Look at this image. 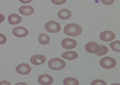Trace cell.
Wrapping results in <instances>:
<instances>
[{
    "mask_svg": "<svg viewBox=\"0 0 120 85\" xmlns=\"http://www.w3.org/2000/svg\"><path fill=\"white\" fill-rule=\"evenodd\" d=\"M100 2L105 5H112L114 3V0H100Z\"/></svg>",
    "mask_w": 120,
    "mask_h": 85,
    "instance_id": "603a6c76",
    "label": "cell"
},
{
    "mask_svg": "<svg viewBox=\"0 0 120 85\" xmlns=\"http://www.w3.org/2000/svg\"><path fill=\"white\" fill-rule=\"evenodd\" d=\"M111 85H120V83H112Z\"/></svg>",
    "mask_w": 120,
    "mask_h": 85,
    "instance_id": "83f0119b",
    "label": "cell"
},
{
    "mask_svg": "<svg viewBox=\"0 0 120 85\" xmlns=\"http://www.w3.org/2000/svg\"><path fill=\"white\" fill-rule=\"evenodd\" d=\"M109 47L111 48V49L113 51L116 52H120V41L116 40V41H113L109 44Z\"/></svg>",
    "mask_w": 120,
    "mask_h": 85,
    "instance_id": "d6986e66",
    "label": "cell"
},
{
    "mask_svg": "<svg viewBox=\"0 0 120 85\" xmlns=\"http://www.w3.org/2000/svg\"><path fill=\"white\" fill-rule=\"evenodd\" d=\"M116 37V34L113 31L110 30H105L100 34V38L104 42H111Z\"/></svg>",
    "mask_w": 120,
    "mask_h": 85,
    "instance_id": "ba28073f",
    "label": "cell"
},
{
    "mask_svg": "<svg viewBox=\"0 0 120 85\" xmlns=\"http://www.w3.org/2000/svg\"><path fill=\"white\" fill-rule=\"evenodd\" d=\"M64 32L68 36L76 37L82 34V28L80 25L76 23H69L65 25L64 29Z\"/></svg>",
    "mask_w": 120,
    "mask_h": 85,
    "instance_id": "6da1fadb",
    "label": "cell"
},
{
    "mask_svg": "<svg viewBox=\"0 0 120 85\" xmlns=\"http://www.w3.org/2000/svg\"><path fill=\"white\" fill-rule=\"evenodd\" d=\"M15 85H28L27 83H24V82H19V83H15Z\"/></svg>",
    "mask_w": 120,
    "mask_h": 85,
    "instance_id": "4316f807",
    "label": "cell"
},
{
    "mask_svg": "<svg viewBox=\"0 0 120 85\" xmlns=\"http://www.w3.org/2000/svg\"><path fill=\"white\" fill-rule=\"evenodd\" d=\"M45 29L49 33H58L61 30V25L55 20H49L45 24Z\"/></svg>",
    "mask_w": 120,
    "mask_h": 85,
    "instance_id": "277c9868",
    "label": "cell"
},
{
    "mask_svg": "<svg viewBox=\"0 0 120 85\" xmlns=\"http://www.w3.org/2000/svg\"><path fill=\"white\" fill-rule=\"evenodd\" d=\"M48 66L49 68H50L53 70H61L65 68L66 62L63 59L54 57V58H52L49 61Z\"/></svg>",
    "mask_w": 120,
    "mask_h": 85,
    "instance_id": "7a4b0ae2",
    "label": "cell"
},
{
    "mask_svg": "<svg viewBox=\"0 0 120 85\" xmlns=\"http://www.w3.org/2000/svg\"><path fill=\"white\" fill-rule=\"evenodd\" d=\"M0 85H11V83L8 80H3L0 82Z\"/></svg>",
    "mask_w": 120,
    "mask_h": 85,
    "instance_id": "cb8c5ba5",
    "label": "cell"
},
{
    "mask_svg": "<svg viewBox=\"0 0 120 85\" xmlns=\"http://www.w3.org/2000/svg\"><path fill=\"white\" fill-rule=\"evenodd\" d=\"M98 46V44L95 42H89L85 45V49L89 53H95V51L96 50Z\"/></svg>",
    "mask_w": 120,
    "mask_h": 85,
    "instance_id": "9a60e30c",
    "label": "cell"
},
{
    "mask_svg": "<svg viewBox=\"0 0 120 85\" xmlns=\"http://www.w3.org/2000/svg\"><path fill=\"white\" fill-rule=\"evenodd\" d=\"M52 2V3L55 4V5H62L64 4L68 0H50Z\"/></svg>",
    "mask_w": 120,
    "mask_h": 85,
    "instance_id": "44dd1931",
    "label": "cell"
},
{
    "mask_svg": "<svg viewBox=\"0 0 120 85\" xmlns=\"http://www.w3.org/2000/svg\"><path fill=\"white\" fill-rule=\"evenodd\" d=\"M99 64L102 68L106 69V70H110V69H113L116 66L117 61L114 58L111 57H105L100 59Z\"/></svg>",
    "mask_w": 120,
    "mask_h": 85,
    "instance_id": "3957f363",
    "label": "cell"
},
{
    "mask_svg": "<svg viewBox=\"0 0 120 85\" xmlns=\"http://www.w3.org/2000/svg\"><path fill=\"white\" fill-rule=\"evenodd\" d=\"M109 52V49L105 45H99L97 47L96 50L95 51V55L96 56H105Z\"/></svg>",
    "mask_w": 120,
    "mask_h": 85,
    "instance_id": "2e32d148",
    "label": "cell"
},
{
    "mask_svg": "<svg viewBox=\"0 0 120 85\" xmlns=\"http://www.w3.org/2000/svg\"><path fill=\"white\" fill-rule=\"evenodd\" d=\"M4 20H5V17H4V15L0 13V24L3 23Z\"/></svg>",
    "mask_w": 120,
    "mask_h": 85,
    "instance_id": "484cf974",
    "label": "cell"
},
{
    "mask_svg": "<svg viewBox=\"0 0 120 85\" xmlns=\"http://www.w3.org/2000/svg\"><path fill=\"white\" fill-rule=\"evenodd\" d=\"M18 12L22 16H30L34 13L35 9L32 6L30 5H22V7H19Z\"/></svg>",
    "mask_w": 120,
    "mask_h": 85,
    "instance_id": "8fae6325",
    "label": "cell"
},
{
    "mask_svg": "<svg viewBox=\"0 0 120 85\" xmlns=\"http://www.w3.org/2000/svg\"><path fill=\"white\" fill-rule=\"evenodd\" d=\"M61 57H62L63 59L72 61V60H75V59L78 58V54H77V52H75V51L69 50V51H67V52H63Z\"/></svg>",
    "mask_w": 120,
    "mask_h": 85,
    "instance_id": "4fadbf2b",
    "label": "cell"
},
{
    "mask_svg": "<svg viewBox=\"0 0 120 85\" xmlns=\"http://www.w3.org/2000/svg\"><path fill=\"white\" fill-rule=\"evenodd\" d=\"M8 41L7 37L3 34H0V44H5Z\"/></svg>",
    "mask_w": 120,
    "mask_h": 85,
    "instance_id": "7402d4cb",
    "label": "cell"
},
{
    "mask_svg": "<svg viewBox=\"0 0 120 85\" xmlns=\"http://www.w3.org/2000/svg\"><path fill=\"white\" fill-rule=\"evenodd\" d=\"M16 71L19 75H26L31 72V67L29 64L26 63H21L17 65L16 67Z\"/></svg>",
    "mask_w": 120,
    "mask_h": 85,
    "instance_id": "5b68a950",
    "label": "cell"
},
{
    "mask_svg": "<svg viewBox=\"0 0 120 85\" xmlns=\"http://www.w3.org/2000/svg\"><path fill=\"white\" fill-rule=\"evenodd\" d=\"M77 41L70 38H64V39H63L62 42H61V46H62L64 49H68V50L75 48L77 47Z\"/></svg>",
    "mask_w": 120,
    "mask_h": 85,
    "instance_id": "52a82bcc",
    "label": "cell"
},
{
    "mask_svg": "<svg viewBox=\"0 0 120 85\" xmlns=\"http://www.w3.org/2000/svg\"><path fill=\"white\" fill-rule=\"evenodd\" d=\"M22 20V17H20V16L17 13L10 14V15L8 16V23L11 24V25H17V24L21 23Z\"/></svg>",
    "mask_w": 120,
    "mask_h": 85,
    "instance_id": "5bb4252c",
    "label": "cell"
},
{
    "mask_svg": "<svg viewBox=\"0 0 120 85\" xmlns=\"http://www.w3.org/2000/svg\"><path fill=\"white\" fill-rule=\"evenodd\" d=\"M90 85H107V83L102 79H95L90 83Z\"/></svg>",
    "mask_w": 120,
    "mask_h": 85,
    "instance_id": "ffe728a7",
    "label": "cell"
},
{
    "mask_svg": "<svg viewBox=\"0 0 120 85\" xmlns=\"http://www.w3.org/2000/svg\"><path fill=\"white\" fill-rule=\"evenodd\" d=\"M38 82L41 85H51L53 83V78L48 74H43L38 77Z\"/></svg>",
    "mask_w": 120,
    "mask_h": 85,
    "instance_id": "9c48e42d",
    "label": "cell"
},
{
    "mask_svg": "<svg viewBox=\"0 0 120 85\" xmlns=\"http://www.w3.org/2000/svg\"><path fill=\"white\" fill-rule=\"evenodd\" d=\"M30 63H32L35 65H40L46 61V57H45V56L41 55V54H36V55H34L30 57Z\"/></svg>",
    "mask_w": 120,
    "mask_h": 85,
    "instance_id": "30bf717a",
    "label": "cell"
},
{
    "mask_svg": "<svg viewBox=\"0 0 120 85\" xmlns=\"http://www.w3.org/2000/svg\"><path fill=\"white\" fill-rule=\"evenodd\" d=\"M57 16L61 20H68L72 17V12L67 8H64L58 11Z\"/></svg>",
    "mask_w": 120,
    "mask_h": 85,
    "instance_id": "7c38bea8",
    "label": "cell"
},
{
    "mask_svg": "<svg viewBox=\"0 0 120 85\" xmlns=\"http://www.w3.org/2000/svg\"><path fill=\"white\" fill-rule=\"evenodd\" d=\"M12 34L17 38H25L29 34V30L23 26L15 27L12 30Z\"/></svg>",
    "mask_w": 120,
    "mask_h": 85,
    "instance_id": "8992f818",
    "label": "cell"
},
{
    "mask_svg": "<svg viewBox=\"0 0 120 85\" xmlns=\"http://www.w3.org/2000/svg\"><path fill=\"white\" fill-rule=\"evenodd\" d=\"M19 2L22 4H26V3H30L32 2V0H19Z\"/></svg>",
    "mask_w": 120,
    "mask_h": 85,
    "instance_id": "d4e9b609",
    "label": "cell"
},
{
    "mask_svg": "<svg viewBox=\"0 0 120 85\" xmlns=\"http://www.w3.org/2000/svg\"><path fill=\"white\" fill-rule=\"evenodd\" d=\"M38 40H39V43H40L41 45H47V44H49V43L50 38L47 34L42 33L39 35Z\"/></svg>",
    "mask_w": 120,
    "mask_h": 85,
    "instance_id": "ac0fdd59",
    "label": "cell"
},
{
    "mask_svg": "<svg viewBox=\"0 0 120 85\" xmlns=\"http://www.w3.org/2000/svg\"><path fill=\"white\" fill-rule=\"evenodd\" d=\"M63 83L64 85H79L80 83L79 81L75 78L72 77H67L63 80Z\"/></svg>",
    "mask_w": 120,
    "mask_h": 85,
    "instance_id": "e0dca14e",
    "label": "cell"
}]
</instances>
